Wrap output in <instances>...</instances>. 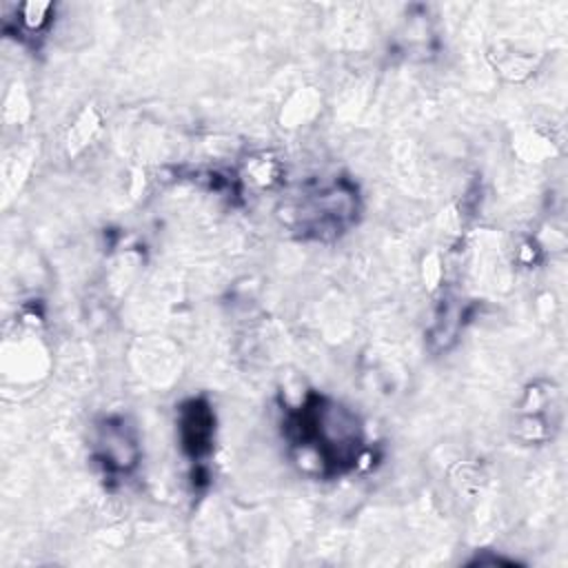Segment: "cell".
<instances>
[{
  "label": "cell",
  "instance_id": "obj_4",
  "mask_svg": "<svg viewBox=\"0 0 568 568\" xmlns=\"http://www.w3.org/2000/svg\"><path fill=\"white\" fill-rule=\"evenodd\" d=\"M180 442L184 453L200 462L213 448V433H215V415L209 402L204 399H189L180 406Z\"/></svg>",
  "mask_w": 568,
  "mask_h": 568
},
{
  "label": "cell",
  "instance_id": "obj_3",
  "mask_svg": "<svg viewBox=\"0 0 568 568\" xmlns=\"http://www.w3.org/2000/svg\"><path fill=\"white\" fill-rule=\"evenodd\" d=\"M95 457L109 473H129L140 459L133 428L124 417H109L98 428Z\"/></svg>",
  "mask_w": 568,
  "mask_h": 568
},
{
  "label": "cell",
  "instance_id": "obj_5",
  "mask_svg": "<svg viewBox=\"0 0 568 568\" xmlns=\"http://www.w3.org/2000/svg\"><path fill=\"white\" fill-rule=\"evenodd\" d=\"M49 13H51V4H22L18 7L16 22L24 33L36 36L49 24Z\"/></svg>",
  "mask_w": 568,
  "mask_h": 568
},
{
  "label": "cell",
  "instance_id": "obj_1",
  "mask_svg": "<svg viewBox=\"0 0 568 568\" xmlns=\"http://www.w3.org/2000/svg\"><path fill=\"white\" fill-rule=\"evenodd\" d=\"M284 433L293 446L313 450L324 473H342L362 455V426L342 404L311 393L302 406L286 413Z\"/></svg>",
  "mask_w": 568,
  "mask_h": 568
},
{
  "label": "cell",
  "instance_id": "obj_2",
  "mask_svg": "<svg viewBox=\"0 0 568 568\" xmlns=\"http://www.w3.org/2000/svg\"><path fill=\"white\" fill-rule=\"evenodd\" d=\"M359 213V197L355 184L337 178L317 189H304L293 206V229L302 237L333 240L355 224Z\"/></svg>",
  "mask_w": 568,
  "mask_h": 568
}]
</instances>
